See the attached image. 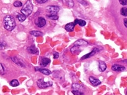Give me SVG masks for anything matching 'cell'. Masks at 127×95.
I'll list each match as a JSON object with an SVG mask.
<instances>
[{
	"label": "cell",
	"mask_w": 127,
	"mask_h": 95,
	"mask_svg": "<svg viewBox=\"0 0 127 95\" xmlns=\"http://www.w3.org/2000/svg\"><path fill=\"white\" fill-rule=\"evenodd\" d=\"M120 3L122 5H126L127 4V0H119Z\"/></svg>",
	"instance_id": "27"
},
{
	"label": "cell",
	"mask_w": 127,
	"mask_h": 95,
	"mask_svg": "<svg viewBox=\"0 0 127 95\" xmlns=\"http://www.w3.org/2000/svg\"><path fill=\"white\" fill-rule=\"evenodd\" d=\"M5 47H6V44H5V42L1 41V49L3 50V49L5 48Z\"/></svg>",
	"instance_id": "28"
},
{
	"label": "cell",
	"mask_w": 127,
	"mask_h": 95,
	"mask_svg": "<svg viewBox=\"0 0 127 95\" xmlns=\"http://www.w3.org/2000/svg\"><path fill=\"white\" fill-rule=\"evenodd\" d=\"M72 93L73 94V95H84L83 92H82V91H79V90H73Z\"/></svg>",
	"instance_id": "24"
},
{
	"label": "cell",
	"mask_w": 127,
	"mask_h": 95,
	"mask_svg": "<svg viewBox=\"0 0 127 95\" xmlns=\"http://www.w3.org/2000/svg\"><path fill=\"white\" fill-rule=\"evenodd\" d=\"M75 25V23H69L67 24V25H65V29H66V31H69V32L73 31V29H74Z\"/></svg>",
	"instance_id": "14"
},
{
	"label": "cell",
	"mask_w": 127,
	"mask_h": 95,
	"mask_svg": "<svg viewBox=\"0 0 127 95\" xmlns=\"http://www.w3.org/2000/svg\"><path fill=\"white\" fill-rule=\"evenodd\" d=\"M88 45V42L84 39H79L78 41H76L74 44V46H86Z\"/></svg>",
	"instance_id": "13"
},
{
	"label": "cell",
	"mask_w": 127,
	"mask_h": 95,
	"mask_svg": "<svg viewBox=\"0 0 127 95\" xmlns=\"http://www.w3.org/2000/svg\"><path fill=\"white\" fill-rule=\"evenodd\" d=\"M29 33L34 37H39V36L43 35V33L39 31H31L29 32Z\"/></svg>",
	"instance_id": "17"
},
{
	"label": "cell",
	"mask_w": 127,
	"mask_h": 95,
	"mask_svg": "<svg viewBox=\"0 0 127 95\" xmlns=\"http://www.w3.org/2000/svg\"><path fill=\"white\" fill-rule=\"evenodd\" d=\"M28 52L30 53V54H37L38 53V50L37 48L35 46H31L30 47H29L28 49H27Z\"/></svg>",
	"instance_id": "15"
},
{
	"label": "cell",
	"mask_w": 127,
	"mask_h": 95,
	"mask_svg": "<svg viewBox=\"0 0 127 95\" xmlns=\"http://www.w3.org/2000/svg\"><path fill=\"white\" fill-rule=\"evenodd\" d=\"M35 71H39L41 72L42 74L46 75H49L52 73V72L50 71L49 69H42V68H39V67H35Z\"/></svg>",
	"instance_id": "12"
},
{
	"label": "cell",
	"mask_w": 127,
	"mask_h": 95,
	"mask_svg": "<svg viewBox=\"0 0 127 95\" xmlns=\"http://www.w3.org/2000/svg\"><path fill=\"white\" fill-rule=\"evenodd\" d=\"M63 3H65L67 5H68L69 7H71L72 8L73 6V0H62Z\"/></svg>",
	"instance_id": "19"
},
{
	"label": "cell",
	"mask_w": 127,
	"mask_h": 95,
	"mask_svg": "<svg viewBox=\"0 0 127 95\" xmlns=\"http://www.w3.org/2000/svg\"><path fill=\"white\" fill-rule=\"evenodd\" d=\"M122 63H126V64H127V60H124V61H122Z\"/></svg>",
	"instance_id": "33"
},
{
	"label": "cell",
	"mask_w": 127,
	"mask_h": 95,
	"mask_svg": "<svg viewBox=\"0 0 127 95\" xmlns=\"http://www.w3.org/2000/svg\"><path fill=\"white\" fill-rule=\"evenodd\" d=\"M124 25L127 28V18H125L124 19Z\"/></svg>",
	"instance_id": "32"
},
{
	"label": "cell",
	"mask_w": 127,
	"mask_h": 95,
	"mask_svg": "<svg viewBox=\"0 0 127 95\" xmlns=\"http://www.w3.org/2000/svg\"><path fill=\"white\" fill-rule=\"evenodd\" d=\"M126 95H127V92H126Z\"/></svg>",
	"instance_id": "34"
},
{
	"label": "cell",
	"mask_w": 127,
	"mask_h": 95,
	"mask_svg": "<svg viewBox=\"0 0 127 95\" xmlns=\"http://www.w3.org/2000/svg\"><path fill=\"white\" fill-rule=\"evenodd\" d=\"M53 56H54V59H58V58H59V54H58V52H55L53 53Z\"/></svg>",
	"instance_id": "30"
},
{
	"label": "cell",
	"mask_w": 127,
	"mask_h": 95,
	"mask_svg": "<svg viewBox=\"0 0 127 95\" xmlns=\"http://www.w3.org/2000/svg\"><path fill=\"white\" fill-rule=\"evenodd\" d=\"M74 23L75 24H78L79 25L81 26V27H84V26L86 25V23L85 21H84V20H80V19H75V21H74Z\"/></svg>",
	"instance_id": "18"
},
{
	"label": "cell",
	"mask_w": 127,
	"mask_h": 95,
	"mask_svg": "<svg viewBox=\"0 0 127 95\" xmlns=\"http://www.w3.org/2000/svg\"><path fill=\"white\" fill-rule=\"evenodd\" d=\"M71 88H72L73 90H79V91H82L83 92L84 90V88L80 84H76V83H73L71 86Z\"/></svg>",
	"instance_id": "11"
},
{
	"label": "cell",
	"mask_w": 127,
	"mask_h": 95,
	"mask_svg": "<svg viewBox=\"0 0 127 95\" xmlns=\"http://www.w3.org/2000/svg\"><path fill=\"white\" fill-rule=\"evenodd\" d=\"M120 14L123 16H127V8L126 7L122 8L120 10Z\"/></svg>",
	"instance_id": "23"
},
{
	"label": "cell",
	"mask_w": 127,
	"mask_h": 95,
	"mask_svg": "<svg viewBox=\"0 0 127 95\" xmlns=\"http://www.w3.org/2000/svg\"><path fill=\"white\" fill-rule=\"evenodd\" d=\"M89 81L91 83V84H93L94 86H97L101 84V82L98 79H96L95 77H93V76H91L89 77Z\"/></svg>",
	"instance_id": "8"
},
{
	"label": "cell",
	"mask_w": 127,
	"mask_h": 95,
	"mask_svg": "<svg viewBox=\"0 0 127 95\" xmlns=\"http://www.w3.org/2000/svg\"><path fill=\"white\" fill-rule=\"evenodd\" d=\"M37 86L39 88L44 89V88H46L52 86V82H50V81L45 82L44 79H39V80L37 81Z\"/></svg>",
	"instance_id": "3"
},
{
	"label": "cell",
	"mask_w": 127,
	"mask_h": 95,
	"mask_svg": "<svg viewBox=\"0 0 127 95\" xmlns=\"http://www.w3.org/2000/svg\"><path fill=\"white\" fill-rule=\"evenodd\" d=\"M48 0H36V1L38 3H40V4H42V3H44L47 2Z\"/></svg>",
	"instance_id": "29"
},
{
	"label": "cell",
	"mask_w": 127,
	"mask_h": 95,
	"mask_svg": "<svg viewBox=\"0 0 127 95\" xmlns=\"http://www.w3.org/2000/svg\"><path fill=\"white\" fill-rule=\"evenodd\" d=\"M112 69L114 71L121 72L125 71V67L124 66H122V65H120V64H114V65H112Z\"/></svg>",
	"instance_id": "7"
},
{
	"label": "cell",
	"mask_w": 127,
	"mask_h": 95,
	"mask_svg": "<svg viewBox=\"0 0 127 95\" xmlns=\"http://www.w3.org/2000/svg\"><path fill=\"white\" fill-rule=\"evenodd\" d=\"M26 18V16L24 15L23 14H18V15H17V18H18V20L20 22H23L24 21H25Z\"/></svg>",
	"instance_id": "20"
},
{
	"label": "cell",
	"mask_w": 127,
	"mask_h": 95,
	"mask_svg": "<svg viewBox=\"0 0 127 95\" xmlns=\"http://www.w3.org/2000/svg\"><path fill=\"white\" fill-rule=\"evenodd\" d=\"M50 59H48V58H46V57L42 58V59L40 61V64H41V66L44 67L48 66L50 64Z\"/></svg>",
	"instance_id": "10"
},
{
	"label": "cell",
	"mask_w": 127,
	"mask_h": 95,
	"mask_svg": "<svg viewBox=\"0 0 127 95\" xmlns=\"http://www.w3.org/2000/svg\"><path fill=\"white\" fill-rule=\"evenodd\" d=\"M33 10V3L30 0H28V1H27L26 3L23 6V8H22L21 10V12L24 15L26 16H28L32 13Z\"/></svg>",
	"instance_id": "2"
},
{
	"label": "cell",
	"mask_w": 127,
	"mask_h": 95,
	"mask_svg": "<svg viewBox=\"0 0 127 95\" xmlns=\"http://www.w3.org/2000/svg\"><path fill=\"white\" fill-rule=\"evenodd\" d=\"M0 65H1V74L3 75L5 73V69L4 68V67H3V65L2 63H1Z\"/></svg>",
	"instance_id": "26"
},
{
	"label": "cell",
	"mask_w": 127,
	"mask_h": 95,
	"mask_svg": "<svg viewBox=\"0 0 127 95\" xmlns=\"http://www.w3.org/2000/svg\"><path fill=\"white\" fill-rule=\"evenodd\" d=\"M78 1L80 3H84V5H88V3L86 2V1H83V0H78Z\"/></svg>",
	"instance_id": "31"
},
{
	"label": "cell",
	"mask_w": 127,
	"mask_h": 95,
	"mask_svg": "<svg viewBox=\"0 0 127 95\" xmlns=\"http://www.w3.org/2000/svg\"><path fill=\"white\" fill-rule=\"evenodd\" d=\"M99 70H100V71L101 72H103L105 71L107 69V65L105 64V63L103 61H100L99 62Z\"/></svg>",
	"instance_id": "16"
},
{
	"label": "cell",
	"mask_w": 127,
	"mask_h": 95,
	"mask_svg": "<svg viewBox=\"0 0 127 95\" xmlns=\"http://www.w3.org/2000/svg\"><path fill=\"white\" fill-rule=\"evenodd\" d=\"M3 26H4V28L8 31H12L15 28L16 21L12 16H5L3 18Z\"/></svg>",
	"instance_id": "1"
},
{
	"label": "cell",
	"mask_w": 127,
	"mask_h": 95,
	"mask_svg": "<svg viewBox=\"0 0 127 95\" xmlns=\"http://www.w3.org/2000/svg\"><path fill=\"white\" fill-rule=\"evenodd\" d=\"M46 10L47 12L49 13L48 14H55L59 12V11L60 10V8L57 5H49L46 8Z\"/></svg>",
	"instance_id": "5"
},
{
	"label": "cell",
	"mask_w": 127,
	"mask_h": 95,
	"mask_svg": "<svg viewBox=\"0 0 127 95\" xmlns=\"http://www.w3.org/2000/svg\"><path fill=\"white\" fill-rule=\"evenodd\" d=\"M10 85L13 87H16L19 86V82L17 80H13L10 82Z\"/></svg>",
	"instance_id": "21"
},
{
	"label": "cell",
	"mask_w": 127,
	"mask_h": 95,
	"mask_svg": "<svg viewBox=\"0 0 127 95\" xmlns=\"http://www.w3.org/2000/svg\"><path fill=\"white\" fill-rule=\"evenodd\" d=\"M12 61L16 63V64L18 65V66H20L21 67H25V64L23 62H22V61L18 59L17 57H12Z\"/></svg>",
	"instance_id": "9"
},
{
	"label": "cell",
	"mask_w": 127,
	"mask_h": 95,
	"mask_svg": "<svg viewBox=\"0 0 127 95\" xmlns=\"http://www.w3.org/2000/svg\"><path fill=\"white\" fill-rule=\"evenodd\" d=\"M23 5V3L19 1H16L14 3V7H16V8H18V7H21Z\"/></svg>",
	"instance_id": "25"
},
{
	"label": "cell",
	"mask_w": 127,
	"mask_h": 95,
	"mask_svg": "<svg viewBox=\"0 0 127 95\" xmlns=\"http://www.w3.org/2000/svg\"><path fill=\"white\" fill-rule=\"evenodd\" d=\"M47 16H48V18H49L50 19H52V20H57L59 18V16L57 15V14H48Z\"/></svg>",
	"instance_id": "22"
},
{
	"label": "cell",
	"mask_w": 127,
	"mask_h": 95,
	"mask_svg": "<svg viewBox=\"0 0 127 95\" xmlns=\"http://www.w3.org/2000/svg\"><path fill=\"white\" fill-rule=\"evenodd\" d=\"M35 24L38 27H43L44 26L46 25V19L43 17H39V18H37L35 21Z\"/></svg>",
	"instance_id": "6"
},
{
	"label": "cell",
	"mask_w": 127,
	"mask_h": 95,
	"mask_svg": "<svg viewBox=\"0 0 127 95\" xmlns=\"http://www.w3.org/2000/svg\"><path fill=\"white\" fill-rule=\"evenodd\" d=\"M102 48H99V47H95V48H94L93 50L91 52H89L87 54H85V55H84L83 57L81 58V60H84L86 59H88V58H90V57H93L94 56L95 54H96L97 52H99V51H101Z\"/></svg>",
	"instance_id": "4"
}]
</instances>
